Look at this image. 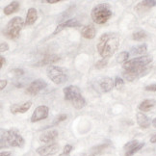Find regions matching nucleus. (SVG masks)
I'll use <instances>...</instances> for the list:
<instances>
[{
    "mask_svg": "<svg viewBox=\"0 0 156 156\" xmlns=\"http://www.w3.org/2000/svg\"><path fill=\"white\" fill-rule=\"evenodd\" d=\"M9 50V45L7 43H1L0 44V51L1 52H6Z\"/></svg>",
    "mask_w": 156,
    "mask_h": 156,
    "instance_id": "34",
    "label": "nucleus"
},
{
    "mask_svg": "<svg viewBox=\"0 0 156 156\" xmlns=\"http://www.w3.org/2000/svg\"><path fill=\"white\" fill-rule=\"evenodd\" d=\"M107 63H108L107 59H101V60H99V61H98L97 63H95V68L98 69H103L107 66Z\"/></svg>",
    "mask_w": 156,
    "mask_h": 156,
    "instance_id": "30",
    "label": "nucleus"
},
{
    "mask_svg": "<svg viewBox=\"0 0 156 156\" xmlns=\"http://www.w3.org/2000/svg\"><path fill=\"white\" fill-rule=\"evenodd\" d=\"M68 118V116L66 115V114H60L59 116H57L55 119H54V122H53V124H57L59 122H62L64 121H66Z\"/></svg>",
    "mask_w": 156,
    "mask_h": 156,
    "instance_id": "29",
    "label": "nucleus"
},
{
    "mask_svg": "<svg viewBox=\"0 0 156 156\" xmlns=\"http://www.w3.org/2000/svg\"><path fill=\"white\" fill-rule=\"evenodd\" d=\"M59 60H60V57L58 55H55V54H51V55L45 56L39 64H37V66H45V65L51 66L52 64L58 62Z\"/></svg>",
    "mask_w": 156,
    "mask_h": 156,
    "instance_id": "20",
    "label": "nucleus"
},
{
    "mask_svg": "<svg viewBox=\"0 0 156 156\" xmlns=\"http://www.w3.org/2000/svg\"><path fill=\"white\" fill-rule=\"evenodd\" d=\"M98 85L103 93H108L112 91L113 88L115 87V81H113V79L110 77H103L99 80Z\"/></svg>",
    "mask_w": 156,
    "mask_h": 156,
    "instance_id": "15",
    "label": "nucleus"
},
{
    "mask_svg": "<svg viewBox=\"0 0 156 156\" xmlns=\"http://www.w3.org/2000/svg\"><path fill=\"white\" fill-rule=\"evenodd\" d=\"M129 52L127 51H122L119 52L118 55H117V62L118 63H126L128 61V58H129Z\"/></svg>",
    "mask_w": 156,
    "mask_h": 156,
    "instance_id": "24",
    "label": "nucleus"
},
{
    "mask_svg": "<svg viewBox=\"0 0 156 156\" xmlns=\"http://www.w3.org/2000/svg\"><path fill=\"white\" fill-rule=\"evenodd\" d=\"M147 38V33L143 30H140V31H136L132 34V39L136 41H142Z\"/></svg>",
    "mask_w": 156,
    "mask_h": 156,
    "instance_id": "23",
    "label": "nucleus"
},
{
    "mask_svg": "<svg viewBox=\"0 0 156 156\" xmlns=\"http://www.w3.org/2000/svg\"><path fill=\"white\" fill-rule=\"evenodd\" d=\"M145 90H146V91H147V92L156 93V83H153V84H151V85L146 86Z\"/></svg>",
    "mask_w": 156,
    "mask_h": 156,
    "instance_id": "33",
    "label": "nucleus"
},
{
    "mask_svg": "<svg viewBox=\"0 0 156 156\" xmlns=\"http://www.w3.org/2000/svg\"><path fill=\"white\" fill-rule=\"evenodd\" d=\"M46 73L49 79L57 85L63 84L68 80V71L56 66H49L46 69Z\"/></svg>",
    "mask_w": 156,
    "mask_h": 156,
    "instance_id": "6",
    "label": "nucleus"
},
{
    "mask_svg": "<svg viewBox=\"0 0 156 156\" xmlns=\"http://www.w3.org/2000/svg\"><path fill=\"white\" fill-rule=\"evenodd\" d=\"M0 60H1V65H0V66H1V68H3L4 65L6 64V59L3 56H1V57H0Z\"/></svg>",
    "mask_w": 156,
    "mask_h": 156,
    "instance_id": "38",
    "label": "nucleus"
},
{
    "mask_svg": "<svg viewBox=\"0 0 156 156\" xmlns=\"http://www.w3.org/2000/svg\"><path fill=\"white\" fill-rule=\"evenodd\" d=\"M144 146H145V143H140L139 145H138L135 148L132 149V151H130L128 152H125V156H132V155H134L135 153H137L139 151H141V149L144 147Z\"/></svg>",
    "mask_w": 156,
    "mask_h": 156,
    "instance_id": "26",
    "label": "nucleus"
},
{
    "mask_svg": "<svg viewBox=\"0 0 156 156\" xmlns=\"http://www.w3.org/2000/svg\"><path fill=\"white\" fill-rule=\"evenodd\" d=\"M152 56L151 55H144L134 59L128 60V61L123 64V69H143L146 68L152 62Z\"/></svg>",
    "mask_w": 156,
    "mask_h": 156,
    "instance_id": "7",
    "label": "nucleus"
},
{
    "mask_svg": "<svg viewBox=\"0 0 156 156\" xmlns=\"http://www.w3.org/2000/svg\"><path fill=\"white\" fill-rule=\"evenodd\" d=\"M139 142H138L137 140H133V141H130V142H128L127 144H125V146H124V151H125V152H128V151H132L133 148H135L138 145H139Z\"/></svg>",
    "mask_w": 156,
    "mask_h": 156,
    "instance_id": "25",
    "label": "nucleus"
},
{
    "mask_svg": "<svg viewBox=\"0 0 156 156\" xmlns=\"http://www.w3.org/2000/svg\"><path fill=\"white\" fill-rule=\"evenodd\" d=\"M89 156H94V155H89Z\"/></svg>",
    "mask_w": 156,
    "mask_h": 156,
    "instance_id": "41",
    "label": "nucleus"
},
{
    "mask_svg": "<svg viewBox=\"0 0 156 156\" xmlns=\"http://www.w3.org/2000/svg\"><path fill=\"white\" fill-rule=\"evenodd\" d=\"M155 105H156L155 99H146V100L142 101V102L139 104V106H138V108H139V110L142 112H148L151 109H153Z\"/></svg>",
    "mask_w": 156,
    "mask_h": 156,
    "instance_id": "19",
    "label": "nucleus"
},
{
    "mask_svg": "<svg viewBox=\"0 0 156 156\" xmlns=\"http://www.w3.org/2000/svg\"><path fill=\"white\" fill-rule=\"evenodd\" d=\"M119 43H121V39L118 34L105 33L100 36L97 44V49L103 59H108L112 57L118 50Z\"/></svg>",
    "mask_w": 156,
    "mask_h": 156,
    "instance_id": "1",
    "label": "nucleus"
},
{
    "mask_svg": "<svg viewBox=\"0 0 156 156\" xmlns=\"http://www.w3.org/2000/svg\"><path fill=\"white\" fill-rule=\"evenodd\" d=\"M136 119H137L138 125H139V126L143 129H147L151 126V124H152L151 119H149L147 115H145L144 113H137Z\"/></svg>",
    "mask_w": 156,
    "mask_h": 156,
    "instance_id": "16",
    "label": "nucleus"
},
{
    "mask_svg": "<svg viewBox=\"0 0 156 156\" xmlns=\"http://www.w3.org/2000/svg\"><path fill=\"white\" fill-rule=\"evenodd\" d=\"M47 87V83L43 79H37L33 81L30 85L28 86L26 93L30 95H36L38 94L41 90H44Z\"/></svg>",
    "mask_w": 156,
    "mask_h": 156,
    "instance_id": "11",
    "label": "nucleus"
},
{
    "mask_svg": "<svg viewBox=\"0 0 156 156\" xmlns=\"http://www.w3.org/2000/svg\"><path fill=\"white\" fill-rule=\"evenodd\" d=\"M151 143L155 144L156 143V134H154L151 138Z\"/></svg>",
    "mask_w": 156,
    "mask_h": 156,
    "instance_id": "39",
    "label": "nucleus"
},
{
    "mask_svg": "<svg viewBox=\"0 0 156 156\" xmlns=\"http://www.w3.org/2000/svg\"><path fill=\"white\" fill-rule=\"evenodd\" d=\"M61 0H44L43 2H46V3H49V4H55V3H59Z\"/></svg>",
    "mask_w": 156,
    "mask_h": 156,
    "instance_id": "36",
    "label": "nucleus"
},
{
    "mask_svg": "<svg viewBox=\"0 0 156 156\" xmlns=\"http://www.w3.org/2000/svg\"><path fill=\"white\" fill-rule=\"evenodd\" d=\"M71 151H73V146H71V145H66L65 147H64L63 153L60 156H69V153H70Z\"/></svg>",
    "mask_w": 156,
    "mask_h": 156,
    "instance_id": "31",
    "label": "nucleus"
},
{
    "mask_svg": "<svg viewBox=\"0 0 156 156\" xmlns=\"http://www.w3.org/2000/svg\"><path fill=\"white\" fill-rule=\"evenodd\" d=\"M20 7V2H17V1H13V2H11L9 5H7L6 7L4 8V14L6 16H10L12 14H14L16 13V12L19 11Z\"/></svg>",
    "mask_w": 156,
    "mask_h": 156,
    "instance_id": "21",
    "label": "nucleus"
},
{
    "mask_svg": "<svg viewBox=\"0 0 156 156\" xmlns=\"http://www.w3.org/2000/svg\"><path fill=\"white\" fill-rule=\"evenodd\" d=\"M81 35L83 38L88 39V40H92L95 37V35H97V30H95V28L93 24H88L82 28Z\"/></svg>",
    "mask_w": 156,
    "mask_h": 156,
    "instance_id": "17",
    "label": "nucleus"
},
{
    "mask_svg": "<svg viewBox=\"0 0 156 156\" xmlns=\"http://www.w3.org/2000/svg\"><path fill=\"white\" fill-rule=\"evenodd\" d=\"M113 16V11L107 3H100L95 5L92 9L91 16L92 20L97 24H104L109 20Z\"/></svg>",
    "mask_w": 156,
    "mask_h": 156,
    "instance_id": "4",
    "label": "nucleus"
},
{
    "mask_svg": "<svg viewBox=\"0 0 156 156\" xmlns=\"http://www.w3.org/2000/svg\"><path fill=\"white\" fill-rule=\"evenodd\" d=\"M6 86H7V80H4V79L0 80V90H3Z\"/></svg>",
    "mask_w": 156,
    "mask_h": 156,
    "instance_id": "35",
    "label": "nucleus"
},
{
    "mask_svg": "<svg viewBox=\"0 0 156 156\" xmlns=\"http://www.w3.org/2000/svg\"><path fill=\"white\" fill-rule=\"evenodd\" d=\"M124 85V81L122 78H121L119 76H117L115 78V87L118 89V90H121Z\"/></svg>",
    "mask_w": 156,
    "mask_h": 156,
    "instance_id": "27",
    "label": "nucleus"
},
{
    "mask_svg": "<svg viewBox=\"0 0 156 156\" xmlns=\"http://www.w3.org/2000/svg\"><path fill=\"white\" fill-rule=\"evenodd\" d=\"M152 125H153V127L156 128V118L152 119Z\"/></svg>",
    "mask_w": 156,
    "mask_h": 156,
    "instance_id": "40",
    "label": "nucleus"
},
{
    "mask_svg": "<svg viewBox=\"0 0 156 156\" xmlns=\"http://www.w3.org/2000/svg\"><path fill=\"white\" fill-rule=\"evenodd\" d=\"M25 25V20H23L20 16L13 17L5 26L3 33L7 38L11 40H16L20 37V32Z\"/></svg>",
    "mask_w": 156,
    "mask_h": 156,
    "instance_id": "5",
    "label": "nucleus"
},
{
    "mask_svg": "<svg viewBox=\"0 0 156 156\" xmlns=\"http://www.w3.org/2000/svg\"><path fill=\"white\" fill-rule=\"evenodd\" d=\"M38 19V12L35 8H30L27 12L26 19H25V25L30 26L33 25Z\"/></svg>",
    "mask_w": 156,
    "mask_h": 156,
    "instance_id": "18",
    "label": "nucleus"
},
{
    "mask_svg": "<svg viewBox=\"0 0 156 156\" xmlns=\"http://www.w3.org/2000/svg\"><path fill=\"white\" fill-rule=\"evenodd\" d=\"M11 73L14 76H21V75L24 74V70L21 69H15L11 71Z\"/></svg>",
    "mask_w": 156,
    "mask_h": 156,
    "instance_id": "32",
    "label": "nucleus"
},
{
    "mask_svg": "<svg viewBox=\"0 0 156 156\" xmlns=\"http://www.w3.org/2000/svg\"><path fill=\"white\" fill-rule=\"evenodd\" d=\"M148 71V68H143V69H126L123 70L122 76L125 80L127 81H134L138 78H140L144 75H146V73Z\"/></svg>",
    "mask_w": 156,
    "mask_h": 156,
    "instance_id": "8",
    "label": "nucleus"
},
{
    "mask_svg": "<svg viewBox=\"0 0 156 156\" xmlns=\"http://www.w3.org/2000/svg\"><path fill=\"white\" fill-rule=\"evenodd\" d=\"M32 106V101H26L22 104H13L10 107V111L12 114H24Z\"/></svg>",
    "mask_w": 156,
    "mask_h": 156,
    "instance_id": "14",
    "label": "nucleus"
},
{
    "mask_svg": "<svg viewBox=\"0 0 156 156\" xmlns=\"http://www.w3.org/2000/svg\"><path fill=\"white\" fill-rule=\"evenodd\" d=\"M0 156H12V152L11 151H1Z\"/></svg>",
    "mask_w": 156,
    "mask_h": 156,
    "instance_id": "37",
    "label": "nucleus"
},
{
    "mask_svg": "<svg viewBox=\"0 0 156 156\" xmlns=\"http://www.w3.org/2000/svg\"><path fill=\"white\" fill-rule=\"evenodd\" d=\"M58 137V131L55 129L47 130L40 136V141L44 144H53Z\"/></svg>",
    "mask_w": 156,
    "mask_h": 156,
    "instance_id": "13",
    "label": "nucleus"
},
{
    "mask_svg": "<svg viewBox=\"0 0 156 156\" xmlns=\"http://www.w3.org/2000/svg\"><path fill=\"white\" fill-rule=\"evenodd\" d=\"M79 26H81V23L79 21L75 19H70V20H68L65 22L61 23V24L57 25V27L55 28V31L53 32V35H56V34L60 33L66 28H75V27H79Z\"/></svg>",
    "mask_w": 156,
    "mask_h": 156,
    "instance_id": "12",
    "label": "nucleus"
},
{
    "mask_svg": "<svg viewBox=\"0 0 156 156\" xmlns=\"http://www.w3.org/2000/svg\"><path fill=\"white\" fill-rule=\"evenodd\" d=\"M141 4L148 9V8H151V7H155L156 1H155V0H145V1H142Z\"/></svg>",
    "mask_w": 156,
    "mask_h": 156,
    "instance_id": "28",
    "label": "nucleus"
},
{
    "mask_svg": "<svg viewBox=\"0 0 156 156\" xmlns=\"http://www.w3.org/2000/svg\"><path fill=\"white\" fill-rule=\"evenodd\" d=\"M64 95H65V99L70 101L73 106L77 110L82 109L83 107H85L86 105V100L82 97L80 89L77 86L74 85H70L64 88L63 90Z\"/></svg>",
    "mask_w": 156,
    "mask_h": 156,
    "instance_id": "3",
    "label": "nucleus"
},
{
    "mask_svg": "<svg viewBox=\"0 0 156 156\" xmlns=\"http://www.w3.org/2000/svg\"><path fill=\"white\" fill-rule=\"evenodd\" d=\"M48 115H49L48 107L45 105L38 106L32 114L31 122H37L40 121H43V119H45L47 117H48Z\"/></svg>",
    "mask_w": 156,
    "mask_h": 156,
    "instance_id": "9",
    "label": "nucleus"
},
{
    "mask_svg": "<svg viewBox=\"0 0 156 156\" xmlns=\"http://www.w3.org/2000/svg\"><path fill=\"white\" fill-rule=\"evenodd\" d=\"M60 149V146L57 143H53L49 144L47 146H43L40 147L36 149V152H37L40 156H51L56 154Z\"/></svg>",
    "mask_w": 156,
    "mask_h": 156,
    "instance_id": "10",
    "label": "nucleus"
},
{
    "mask_svg": "<svg viewBox=\"0 0 156 156\" xmlns=\"http://www.w3.org/2000/svg\"><path fill=\"white\" fill-rule=\"evenodd\" d=\"M0 147L3 148L4 147H22L25 145V140L20 134V132L15 128H11L9 130L1 129V141Z\"/></svg>",
    "mask_w": 156,
    "mask_h": 156,
    "instance_id": "2",
    "label": "nucleus"
},
{
    "mask_svg": "<svg viewBox=\"0 0 156 156\" xmlns=\"http://www.w3.org/2000/svg\"><path fill=\"white\" fill-rule=\"evenodd\" d=\"M131 51H132L131 53L134 54V55H142V56H144V54L147 51V45L146 44L137 45V46L133 47V48L131 49Z\"/></svg>",
    "mask_w": 156,
    "mask_h": 156,
    "instance_id": "22",
    "label": "nucleus"
}]
</instances>
